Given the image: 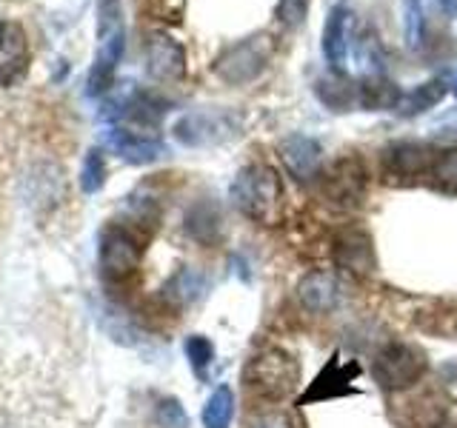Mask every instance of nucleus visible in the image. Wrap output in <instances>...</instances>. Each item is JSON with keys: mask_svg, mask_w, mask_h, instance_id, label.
I'll list each match as a JSON object with an SVG mask.
<instances>
[{"mask_svg": "<svg viewBox=\"0 0 457 428\" xmlns=\"http://www.w3.org/2000/svg\"><path fill=\"white\" fill-rule=\"evenodd\" d=\"M323 194L337 209H354L366 197V169L357 157H343L323 177Z\"/></svg>", "mask_w": 457, "mask_h": 428, "instance_id": "obj_6", "label": "nucleus"}, {"mask_svg": "<svg viewBox=\"0 0 457 428\" xmlns=\"http://www.w3.org/2000/svg\"><path fill=\"white\" fill-rule=\"evenodd\" d=\"M371 374L386 391H403L426 374V354L411 342H389L375 354Z\"/></svg>", "mask_w": 457, "mask_h": 428, "instance_id": "obj_4", "label": "nucleus"}, {"mask_svg": "<svg viewBox=\"0 0 457 428\" xmlns=\"http://www.w3.org/2000/svg\"><path fill=\"white\" fill-rule=\"evenodd\" d=\"M297 297L306 311L326 314L340 303V283L332 271H309L297 285Z\"/></svg>", "mask_w": 457, "mask_h": 428, "instance_id": "obj_16", "label": "nucleus"}, {"mask_svg": "<svg viewBox=\"0 0 457 428\" xmlns=\"http://www.w3.org/2000/svg\"><path fill=\"white\" fill-rule=\"evenodd\" d=\"M357 374H361V366H357V363L343 360L340 354L328 357V363L323 366L318 380H314L309 389H306V394L300 397V406L318 403V399H335V397L357 394V389H354Z\"/></svg>", "mask_w": 457, "mask_h": 428, "instance_id": "obj_8", "label": "nucleus"}, {"mask_svg": "<svg viewBox=\"0 0 457 428\" xmlns=\"http://www.w3.org/2000/svg\"><path fill=\"white\" fill-rule=\"evenodd\" d=\"M29 69V37L18 21H0V86L18 83Z\"/></svg>", "mask_w": 457, "mask_h": 428, "instance_id": "obj_11", "label": "nucleus"}, {"mask_svg": "<svg viewBox=\"0 0 457 428\" xmlns=\"http://www.w3.org/2000/svg\"><path fill=\"white\" fill-rule=\"evenodd\" d=\"M280 157H283L286 169L292 171V177L312 180V177H318V171H320L323 152H320L318 140L303 137V135H292L280 143Z\"/></svg>", "mask_w": 457, "mask_h": 428, "instance_id": "obj_14", "label": "nucleus"}, {"mask_svg": "<svg viewBox=\"0 0 457 428\" xmlns=\"http://www.w3.org/2000/svg\"><path fill=\"white\" fill-rule=\"evenodd\" d=\"M235 120L223 111H195L175 126V135L186 146H209V143H220L226 137L237 135Z\"/></svg>", "mask_w": 457, "mask_h": 428, "instance_id": "obj_9", "label": "nucleus"}, {"mask_svg": "<svg viewBox=\"0 0 457 428\" xmlns=\"http://www.w3.org/2000/svg\"><path fill=\"white\" fill-rule=\"evenodd\" d=\"M440 6L449 12V9H454V6H457V0H440Z\"/></svg>", "mask_w": 457, "mask_h": 428, "instance_id": "obj_28", "label": "nucleus"}, {"mask_svg": "<svg viewBox=\"0 0 457 428\" xmlns=\"http://www.w3.org/2000/svg\"><path fill=\"white\" fill-rule=\"evenodd\" d=\"M335 263L340 268L352 271V275L369 277L371 271L378 268V257L375 246H371V237L361 228H346L335 237Z\"/></svg>", "mask_w": 457, "mask_h": 428, "instance_id": "obj_12", "label": "nucleus"}, {"mask_svg": "<svg viewBox=\"0 0 457 428\" xmlns=\"http://www.w3.org/2000/svg\"><path fill=\"white\" fill-rule=\"evenodd\" d=\"M186 357H189V363L195 366L197 374H204L206 366L214 360V346H212L206 337L195 334V337L186 340Z\"/></svg>", "mask_w": 457, "mask_h": 428, "instance_id": "obj_22", "label": "nucleus"}, {"mask_svg": "<svg viewBox=\"0 0 457 428\" xmlns=\"http://www.w3.org/2000/svg\"><path fill=\"white\" fill-rule=\"evenodd\" d=\"M106 146L120 157L126 163H135V166H143V163H152L157 157L163 154V143L152 137V135H143V132H135V128H126V126H114L104 135Z\"/></svg>", "mask_w": 457, "mask_h": 428, "instance_id": "obj_13", "label": "nucleus"}, {"mask_svg": "<svg viewBox=\"0 0 457 428\" xmlns=\"http://www.w3.org/2000/svg\"><path fill=\"white\" fill-rule=\"evenodd\" d=\"M309 14V0H278V21L283 26H300Z\"/></svg>", "mask_w": 457, "mask_h": 428, "instance_id": "obj_25", "label": "nucleus"}, {"mask_svg": "<svg viewBox=\"0 0 457 428\" xmlns=\"http://www.w3.org/2000/svg\"><path fill=\"white\" fill-rule=\"evenodd\" d=\"M235 417V394L228 385H220L214 389L212 397L206 399L204 406V425L206 428H228Z\"/></svg>", "mask_w": 457, "mask_h": 428, "instance_id": "obj_19", "label": "nucleus"}, {"mask_svg": "<svg viewBox=\"0 0 457 428\" xmlns=\"http://www.w3.org/2000/svg\"><path fill=\"white\" fill-rule=\"evenodd\" d=\"M349 29H352V9L346 4H337L328 18L323 23V57L335 69L346 66V57H349Z\"/></svg>", "mask_w": 457, "mask_h": 428, "instance_id": "obj_15", "label": "nucleus"}, {"mask_svg": "<svg viewBox=\"0 0 457 428\" xmlns=\"http://www.w3.org/2000/svg\"><path fill=\"white\" fill-rule=\"evenodd\" d=\"M406 37H409V46L418 49L423 43V12H420V0H406Z\"/></svg>", "mask_w": 457, "mask_h": 428, "instance_id": "obj_23", "label": "nucleus"}, {"mask_svg": "<svg viewBox=\"0 0 457 428\" xmlns=\"http://www.w3.org/2000/svg\"><path fill=\"white\" fill-rule=\"evenodd\" d=\"M383 160L392 175L411 177V175H423V171H428L435 154L428 146H420V143H395V146L386 149Z\"/></svg>", "mask_w": 457, "mask_h": 428, "instance_id": "obj_17", "label": "nucleus"}, {"mask_svg": "<svg viewBox=\"0 0 457 428\" xmlns=\"http://www.w3.org/2000/svg\"><path fill=\"white\" fill-rule=\"evenodd\" d=\"M146 71L161 83L180 80L186 75V52L180 43L166 32H152L146 40Z\"/></svg>", "mask_w": 457, "mask_h": 428, "instance_id": "obj_10", "label": "nucleus"}, {"mask_svg": "<svg viewBox=\"0 0 457 428\" xmlns=\"http://www.w3.org/2000/svg\"><path fill=\"white\" fill-rule=\"evenodd\" d=\"M140 266V243L126 228H106L100 237V271L109 280H126Z\"/></svg>", "mask_w": 457, "mask_h": 428, "instance_id": "obj_7", "label": "nucleus"}, {"mask_svg": "<svg viewBox=\"0 0 457 428\" xmlns=\"http://www.w3.org/2000/svg\"><path fill=\"white\" fill-rule=\"evenodd\" d=\"M106 183V160L104 154H100L97 149H92L89 154L83 157V169H80V189L86 194H95L104 189Z\"/></svg>", "mask_w": 457, "mask_h": 428, "instance_id": "obj_21", "label": "nucleus"}, {"mask_svg": "<svg viewBox=\"0 0 457 428\" xmlns=\"http://www.w3.org/2000/svg\"><path fill=\"white\" fill-rule=\"evenodd\" d=\"M157 425L161 428H189V417H186V411L178 399H163V403L157 406Z\"/></svg>", "mask_w": 457, "mask_h": 428, "instance_id": "obj_24", "label": "nucleus"}, {"mask_svg": "<svg viewBox=\"0 0 457 428\" xmlns=\"http://www.w3.org/2000/svg\"><path fill=\"white\" fill-rule=\"evenodd\" d=\"M123 9L120 0H100L97 4V52L89 71V95H104L123 57Z\"/></svg>", "mask_w": 457, "mask_h": 428, "instance_id": "obj_2", "label": "nucleus"}, {"mask_svg": "<svg viewBox=\"0 0 457 428\" xmlns=\"http://www.w3.org/2000/svg\"><path fill=\"white\" fill-rule=\"evenodd\" d=\"M426 428H457V420H452L449 411H437L435 417L426 423Z\"/></svg>", "mask_w": 457, "mask_h": 428, "instance_id": "obj_27", "label": "nucleus"}, {"mask_svg": "<svg viewBox=\"0 0 457 428\" xmlns=\"http://www.w3.org/2000/svg\"><path fill=\"white\" fill-rule=\"evenodd\" d=\"M428 177L440 192L457 194V149L437 152L432 166H428Z\"/></svg>", "mask_w": 457, "mask_h": 428, "instance_id": "obj_20", "label": "nucleus"}, {"mask_svg": "<svg viewBox=\"0 0 457 428\" xmlns=\"http://www.w3.org/2000/svg\"><path fill=\"white\" fill-rule=\"evenodd\" d=\"M443 97H446V86L440 80H428V83L414 86L411 92H400L395 111L397 114H420V111H428L432 106H437Z\"/></svg>", "mask_w": 457, "mask_h": 428, "instance_id": "obj_18", "label": "nucleus"}, {"mask_svg": "<svg viewBox=\"0 0 457 428\" xmlns=\"http://www.w3.org/2000/svg\"><path fill=\"white\" fill-rule=\"evenodd\" d=\"M454 95H457V83H454Z\"/></svg>", "mask_w": 457, "mask_h": 428, "instance_id": "obj_29", "label": "nucleus"}, {"mask_svg": "<svg viewBox=\"0 0 457 428\" xmlns=\"http://www.w3.org/2000/svg\"><path fill=\"white\" fill-rule=\"evenodd\" d=\"M232 200L249 220L275 226L283 211L280 175L266 163H252L240 169V175L232 183Z\"/></svg>", "mask_w": 457, "mask_h": 428, "instance_id": "obj_1", "label": "nucleus"}, {"mask_svg": "<svg viewBox=\"0 0 457 428\" xmlns=\"http://www.w3.org/2000/svg\"><path fill=\"white\" fill-rule=\"evenodd\" d=\"M249 428H292V423L280 411H263L249 423Z\"/></svg>", "mask_w": 457, "mask_h": 428, "instance_id": "obj_26", "label": "nucleus"}, {"mask_svg": "<svg viewBox=\"0 0 457 428\" xmlns=\"http://www.w3.org/2000/svg\"><path fill=\"white\" fill-rule=\"evenodd\" d=\"M243 383L266 399H286L300 383V366L289 351L266 349L249 360L243 371Z\"/></svg>", "mask_w": 457, "mask_h": 428, "instance_id": "obj_3", "label": "nucleus"}, {"mask_svg": "<svg viewBox=\"0 0 457 428\" xmlns=\"http://www.w3.org/2000/svg\"><path fill=\"white\" fill-rule=\"evenodd\" d=\"M271 49H275V43H271L269 35H252L246 40H237L235 46H228L218 57V63H214V75L226 83H232V86L252 83L266 69Z\"/></svg>", "mask_w": 457, "mask_h": 428, "instance_id": "obj_5", "label": "nucleus"}]
</instances>
